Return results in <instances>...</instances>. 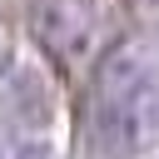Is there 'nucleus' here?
I'll use <instances>...</instances> for the list:
<instances>
[{
    "instance_id": "obj_1",
    "label": "nucleus",
    "mask_w": 159,
    "mask_h": 159,
    "mask_svg": "<svg viewBox=\"0 0 159 159\" xmlns=\"http://www.w3.org/2000/svg\"><path fill=\"white\" fill-rule=\"evenodd\" d=\"M89 129L104 159H144L159 144V55L144 40H119L99 55Z\"/></svg>"
},
{
    "instance_id": "obj_4",
    "label": "nucleus",
    "mask_w": 159,
    "mask_h": 159,
    "mask_svg": "<svg viewBox=\"0 0 159 159\" xmlns=\"http://www.w3.org/2000/svg\"><path fill=\"white\" fill-rule=\"evenodd\" d=\"M139 5H144V10H159V0H139Z\"/></svg>"
},
{
    "instance_id": "obj_2",
    "label": "nucleus",
    "mask_w": 159,
    "mask_h": 159,
    "mask_svg": "<svg viewBox=\"0 0 159 159\" xmlns=\"http://www.w3.org/2000/svg\"><path fill=\"white\" fill-rule=\"evenodd\" d=\"M30 30H35L40 50H50L65 65L89 55V45H94V20H89V10L80 0H40L30 10Z\"/></svg>"
},
{
    "instance_id": "obj_3",
    "label": "nucleus",
    "mask_w": 159,
    "mask_h": 159,
    "mask_svg": "<svg viewBox=\"0 0 159 159\" xmlns=\"http://www.w3.org/2000/svg\"><path fill=\"white\" fill-rule=\"evenodd\" d=\"M10 60H15V50H10V30L0 25V75L10 70Z\"/></svg>"
},
{
    "instance_id": "obj_5",
    "label": "nucleus",
    "mask_w": 159,
    "mask_h": 159,
    "mask_svg": "<svg viewBox=\"0 0 159 159\" xmlns=\"http://www.w3.org/2000/svg\"><path fill=\"white\" fill-rule=\"evenodd\" d=\"M0 159H10V154H5V139H0Z\"/></svg>"
}]
</instances>
